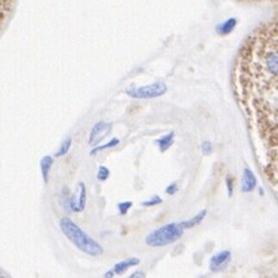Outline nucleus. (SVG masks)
I'll return each mask as SVG.
<instances>
[{"label":"nucleus","instance_id":"1","mask_svg":"<svg viewBox=\"0 0 278 278\" xmlns=\"http://www.w3.org/2000/svg\"><path fill=\"white\" fill-rule=\"evenodd\" d=\"M239 61L243 77L252 74L263 82H278V24L265 26L250 38Z\"/></svg>","mask_w":278,"mask_h":278},{"label":"nucleus","instance_id":"2","mask_svg":"<svg viewBox=\"0 0 278 278\" xmlns=\"http://www.w3.org/2000/svg\"><path fill=\"white\" fill-rule=\"evenodd\" d=\"M60 228H61L62 233L69 241L73 243L78 250L91 256H98L104 252L102 246L98 243L97 241L92 238L91 235L87 234L84 230H82L77 224L70 220L69 217H64L60 221Z\"/></svg>","mask_w":278,"mask_h":278},{"label":"nucleus","instance_id":"3","mask_svg":"<svg viewBox=\"0 0 278 278\" xmlns=\"http://www.w3.org/2000/svg\"><path fill=\"white\" fill-rule=\"evenodd\" d=\"M184 228L181 223H170L153 230L145 237V243L150 247H163L171 245L181 238L184 234Z\"/></svg>","mask_w":278,"mask_h":278},{"label":"nucleus","instance_id":"4","mask_svg":"<svg viewBox=\"0 0 278 278\" xmlns=\"http://www.w3.org/2000/svg\"><path fill=\"white\" fill-rule=\"evenodd\" d=\"M87 203V189L86 184L79 183L78 184V193L75 196H71L70 193L67 192L65 188L64 193H62V201L61 205L66 211L73 212H80L86 208Z\"/></svg>","mask_w":278,"mask_h":278},{"label":"nucleus","instance_id":"5","mask_svg":"<svg viewBox=\"0 0 278 278\" xmlns=\"http://www.w3.org/2000/svg\"><path fill=\"white\" fill-rule=\"evenodd\" d=\"M124 92L125 95L132 98H157L165 95L167 92V86L163 82H156L143 87L128 86Z\"/></svg>","mask_w":278,"mask_h":278},{"label":"nucleus","instance_id":"6","mask_svg":"<svg viewBox=\"0 0 278 278\" xmlns=\"http://www.w3.org/2000/svg\"><path fill=\"white\" fill-rule=\"evenodd\" d=\"M110 131H111L110 123H106L104 122V120L97 122L93 127H92L91 133H89V138H88L89 145H92V147L97 145L101 140H104L107 134L110 133Z\"/></svg>","mask_w":278,"mask_h":278},{"label":"nucleus","instance_id":"7","mask_svg":"<svg viewBox=\"0 0 278 278\" xmlns=\"http://www.w3.org/2000/svg\"><path fill=\"white\" fill-rule=\"evenodd\" d=\"M230 260H232V254H230V251L224 250L211 257L208 268H210V270L214 273L220 272V270H223V269H225L226 266H228Z\"/></svg>","mask_w":278,"mask_h":278},{"label":"nucleus","instance_id":"8","mask_svg":"<svg viewBox=\"0 0 278 278\" xmlns=\"http://www.w3.org/2000/svg\"><path fill=\"white\" fill-rule=\"evenodd\" d=\"M257 185L256 176L254 175V172L251 171L250 168H245L243 170V175H242V187L241 190L243 193H250L252 190H255Z\"/></svg>","mask_w":278,"mask_h":278},{"label":"nucleus","instance_id":"9","mask_svg":"<svg viewBox=\"0 0 278 278\" xmlns=\"http://www.w3.org/2000/svg\"><path fill=\"white\" fill-rule=\"evenodd\" d=\"M138 264H140V259H137V257H131V259L123 260V261L116 263L113 269L114 272H115V274H123V273L127 272L131 266L138 265Z\"/></svg>","mask_w":278,"mask_h":278},{"label":"nucleus","instance_id":"10","mask_svg":"<svg viewBox=\"0 0 278 278\" xmlns=\"http://www.w3.org/2000/svg\"><path fill=\"white\" fill-rule=\"evenodd\" d=\"M53 163H55V158L51 156H46L40 159V172H42V176H43V180L46 184L49 180V172H51Z\"/></svg>","mask_w":278,"mask_h":278},{"label":"nucleus","instance_id":"11","mask_svg":"<svg viewBox=\"0 0 278 278\" xmlns=\"http://www.w3.org/2000/svg\"><path fill=\"white\" fill-rule=\"evenodd\" d=\"M174 140L175 132H168L167 134H163V136H161L159 138H157L156 144L158 145L159 150L163 153V152H166V150H168L171 148V145L174 144Z\"/></svg>","mask_w":278,"mask_h":278},{"label":"nucleus","instance_id":"12","mask_svg":"<svg viewBox=\"0 0 278 278\" xmlns=\"http://www.w3.org/2000/svg\"><path fill=\"white\" fill-rule=\"evenodd\" d=\"M206 215H207V210H202V211L198 212L196 216L192 217L190 220L183 221V223H181V225H183L184 229H190V228H194V226L199 225L202 221L205 220Z\"/></svg>","mask_w":278,"mask_h":278},{"label":"nucleus","instance_id":"13","mask_svg":"<svg viewBox=\"0 0 278 278\" xmlns=\"http://www.w3.org/2000/svg\"><path fill=\"white\" fill-rule=\"evenodd\" d=\"M235 26H237V20L232 17V19L226 20V21H224L223 24L219 25V26L216 28V31L219 35H228V34H230L233 30H234Z\"/></svg>","mask_w":278,"mask_h":278},{"label":"nucleus","instance_id":"14","mask_svg":"<svg viewBox=\"0 0 278 278\" xmlns=\"http://www.w3.org/2000/svg\"><path fill=\"white\" fill-rule=\"evenodd\" d=\"M116 145H119V140H118V138H113V140H110L109 143H106V144L98 145V147L93 148V149L91 150V156H96V154L102 152V150H106L109 149V148H114L116 147Z\"/></svg>","mask_w":278,"mask_h":278},{"label":"nucleus","instance_id":"15","mask_svg":"<svg viewBox=\"0 0 278 278\" xmlns=\"http://www.w3.org/2000/svg\"><path fill=\"white\" fill-rule=\"evenodd\" d=\"M71 143H73V138L71 137H67L66 140L62 141L61 147H60V149L56 152L55 157H64L66 156L69 152H70V148H71Z\"/></svg>","mask_w":278,"mask_h":278},{"label":"nucleus","instance_id":"16","mask_svg":"<svg viewBox=\"0 0 278 278\" xmlns=\"http://www.w3.org/2000/svg\"><path fill=\"white\" fill-rule=\"evenodd\" d=\"M109 176H110V170L107 167H105V166H100L97 171V180L105 181L109 179Z\"/></svg>","mask_w":278,"mask_h":278},{"label":"nucleus","instance_id":"17","mask_svg":"<svg viewBox=\"0 0 278 278\" xmlns=\"http://www.w3.org/2000/svg\"><path fill=\"white\" fill-rule=\"evenodd\" d=\"M163 202V199L161 198L159 196H154L152 197V198H149L148 201H144L141 205L144 206V207H152V206H157V205H161Z\"/></svg>","mask_w":278,"mask_h":278},{"label":"nucleus","instance_id":"18","mask_svg":"<svg viewBox=\"0 0 278 278\" xmlns=\"http://www.w3.org/2000/svg\"><path fill=\"white\" fill-rule=\"evenodd\" d=\"M132 207V202H122V203H118V210H119L120 215H125L128 212L129 208Z\"/></svg>","mask_w":278,"mask_h":278},{"label":"nucleus","instance_id":"19","mask_svg":"<svg viewBox=\"0 0 278 278\" xmlns=\"http://www.w3.org/2000/svg\"><path fill=\"white\" fill-rule=\"evenodd\" d=\"M214 152V145L210 141H205L203 144H202V153L205 154V156H210V154Z\"/></svg>","mask_w":278,"mask_h":278},{"label":"nucleus","instance_id":"20","mask_svg":"<svg viewBox=\"0 0 278 278\" xmlns=\"http://www.w3.org/2000/svg\"><path fill=\"white\" fill-rule=\"evenodd\" d=\"M179 190V187H178V184L174 183V184H170L167 187V189H166V193H167L168 196H174L175 193H178Z\"/></svg>","mask_w":278,"mask_h":278},{"label":"nucleus","instance_id":"21","mask_svg":"<svg viewBox=\"0 0 278 278\" xmlns=\"http://www.w3.org/2000/svg\"><path fill=\"white\" fill-rule=\"evenodd\" d=\"M226 183V188H228V196L232 197L233 196V189H234V185H233V179L230 176H228L225 180Z\"/></svg>","mask_w":278,"mask_h":278},{"label":"nucleus","instance_id":"22","mask_svg":"<svg viewBox=\"0 0 278 278\" xmlns=\"http://www.w3.org/2000/svg\"><path fill=\"white\" fill-rule=\"evenodd\" d=\"M143 278V277H145V273L143 272V270H137V272H134V273H132L131 275H129V278Z\"/></svg>","mask_w":278,"mask_h":278},{"label":"nucleus","instance_id":"23","mask_svg":"<svg viewBox=\"0 0 278 278\" xmlns=\"http://www.w3.org/2000/svg\"><path fill=\"white\" fill-rule=\"evenodd\" d=\"M114 274H115V272H114V269H110V270H107V273H105L104 277H106V278L114 277Z\"/></svg>","mask_w":278,"mask_h":278}]
</instances>
